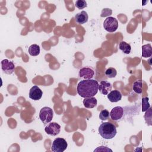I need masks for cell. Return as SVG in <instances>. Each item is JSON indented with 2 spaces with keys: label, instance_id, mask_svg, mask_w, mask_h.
Returning a JSON list of instances; mask_svg holds the SVG:
<instances>
[{
  "label": "cell",
  "instance_id": "9a60e30c",
  "mask_svg": "<svg viewBox=\"0 0 152 152\" xmlns=\"http://www.w3.org/2000/svg\"><path fill=\"white\" fill-rule=\"evenodd\" d=\"M152 55V48L150 43L142 46V56L144 58L151 57Z\"/></svg>",
  "mask_w": 152,
  "mask_h": 152
},
{
  "label": "cell",
  "instance_id": "9c48e42d",
  "mask_svg": "<svg viewBox=\"0 0 152 152\" xmlns=\"http://www.w3.org/2000/svg\"><path fill=\"white\" fill-rule=\"evenodd\" d=\"M124 115V109L121 106H116L113 107L110 112V116L112 120L118 121L122 118Z\"/></svg>",
  "mask_w": 152,
  "mask_h": 152
},
{
  "label": "cell",
  "instance_id": "2e32d148",
  "mask_svg": "<svg viewBox=\"0 0 152 152\" xmlns=\"http://www.w3.org/2000/svg\"><path fill=\"white\" fill-rule=\"evenodd\" d=\"M119 48L123 53L125 54H129L131 50V45L124 41H122L119 43Z\"/></svg>",
  "mask_w": 152,
  "mask_h": 152
},
{
  "label": "cell",
  "instance_id": "8992f818",
  "mask_svg": "<svg viewBox=\"0 0 152 152\" xmlns=\"http://www.w3.org/2000/svg\"><path fill=\"white\" fill-rule=\"evenodd\" d=\"M45 131L48 135L56 136L61 131V126L56 122H49L45 128Z\"/></svg>",
  "mask_w": 152,
  "mask_h": 152
},
{
  "label": "cell",
  "instance_id": "7402d4cb",
  "mask_svg": "<svg viewBox=\"0 0 152 152\" xmlns=\"http://www.w3.org/2000/svg\"><path fill=\"white\" fill-rule=\"evenodd\" d=\"M75 6L79 10H82L86 8L87 6V5L86 1L84 0H77L75 1Z\"/></svg>",
  "mask_w": 152,
  "mask_h": 152
},
{
  "label": "cell",
  "instance_id": "7a4b0ae2",
  "mask_svg": "<svg viewBox=\"0 0 152 152\" xmlns=\"http://www.w3.org/2000/svg\"><path fill=\"white\" fill-rule=\"evenodd\" d=\"M116 132V126L108 122L102 123L99 127V133L104 139H112L115 137Z\"/></svg>",
  "mask_w": 152,
  "mask_h": 152
},
{
  "label": "cell",
  "instance_id": "3957f363",
  "mask_svg": "<svg viewBox=\"0 0 152 152\" xmlns=\"http://www.w3.org/2000/svg\"><path fill=\"white\" fill-rule=\"evenodd\" d=\"M53 116V111L50 107L45 106L40 109L39 112V118L43 124H46L50 122Z\"/></svg>",
  "mask_w": 152,
  "mask_h": 152
},
{
  "label": "cell",
  "instance_id": "603a6c76",
  "mask_svg": "<svg viewBox=\"0 0 152 152\" xmlns=\"http://www.w3.org/2000/svg\"><path fill=\"white\" fill-rule=\"evenodd\" d=\"M146 113L144 115V118L146 123L149 124L150 125H151V109L150 107L147 110L145 111Z\"/></svg>",
  "mask_w": 152,
  "mask_h": 152
},
{
  "label": "cell",
  "instance_id": "52a82bcc",
  "mask_svg": "<svg viewBox=\"0 0 152 152\" xmlns=\"http://www.w3.org/2000/svg\"><path fill=\"white\" fill-rule=\"evenodd\" d=\"M1 68L2 71L7 74H11L15 70V65L13 62L7 59H3L1 62Z\"/></svg>",
  "mask_w": 152,
  "mask_h": 152
},
{
  "label": "cell",
  "instance_id": "d4e9b609",
  "mask_svg": "<svg viewBox=\"0 0 152 152\" xmlns=\"http://www.w3.org/2000/svg\"><path fill=\"white\" fill-rule=\"evenodd\" d=\"M112 151V150L109 148H107V147H104V146H100L99 147H97L96 149H95L94 150V151Z\"/></svg>",
  "mask_w": 152,
  "mask_h": 152
},
{
  "label": "cell",
  "instance_id": "cb8c5ba5",
  "mask_svg": "<svg viewBox=\"0 0 152 152\" xmlns=\"http://www.w3.org/2000/svg\"><path fill=\"white\" fill-rule=\"evenodd\" d=\"M112 14V10L110 9H109V8H104L103 10H102V14H101V17H106L107 15H111Z\"/></svg>",
  "mask_w": 152,
  "mask_h": 152
},
{
  "label": "cell",
  "instance_id": "e0dca14e",
  "mask_svg": "<svg viewBox=\"0 0 152 152\" xmlns=\"http://www.w3.org/2000/svg\"><path fill=\"white\" fill-rule=\"evenodd\" d=\"M28 53L32 56H36L39 55L40 50L39 45L36 44H33L29 46L28 49Z\"/></svg>",
  "mask_w": 152,
  "mask_h": 152
},
{
  "label": "cell",
  "instance_id": "6da1fadb",
  "mask_svg": "<svg viewBox=\"0 0 152 152\" xmlns=\"http://www.w3.org/2000/svg\"><path fill=\"white\" fill-rule=\"evenodd\" d=\"M99 83L96 80H84L79 82L77 86V93L82 97H93L99 90Z\"/></svg>",
  "mask_w": 152,
  "mask_h": 152
},
{
  "label": "cell",
  "instance_id": "d6986e66",
  "mask_svg": "<svg viewBox=\"0 0 152 152\" xmlns=\"http://www.w3.org/2000/svg\"><path fill=\"white\" fill-rule=\"evenodd\" d=\"M116 74H117V71H116V69L114 68H112V67L109 68L105 71V75L108 78H110L115 77Z\"/></svg>",
  "mask_w": 152,
  "mask_h": 152
},
{
  "label": "cell",
  "instance_id": "ba28073f",
  "mask_svg": "<svg viewBox=\"0 0 152 152\" xmlns=\"http://www.w3.org/2000/svg\"><path fill=\"white\" fill-rule=\"evenodd\" d=\"M43 95L41 89L37 86H33L29 91V97L33 100H40Z\"/></svg>",
  "mask_w": 152,
  "mask_h": 152
},
{
  "label": "cell",
  "instance_id": "4fadbf2b",
  "mask_svg": "<svg viewBox=\"0 0 152 152\" xmlns=\"http://www.w3.org/2000/svg\"><path fill=\"white\" fill-rule=\"evenodd\" d=\"M75 19L76 22L78 24H83L87 22L88 19V16L87 12H86L85 11H82L75 15Z\"/></svg>",
  "mask_w": 152,
  "mask_h": 152
},
{
  "label": "cell",
  "instance_id": "30bf717a",
  "mask_svg": "<svg viewBox=\"0 0 152 152\" xmlns=\"http://www.w3.org/2000/svg\"><path fill=\"white\" fill-rule=\"evenodd\" d=\"M94 72L93 69L90 67H83L79 71V76L85 80L91 79L94 76Z\"/></svg>",
  "mask_w": 152,
  "mask_h": 152
},
{
  "label": "cell",
  "instance_id": "ac0fdd59",
  "mask_svg": "<svg viewBox=\"0 0 152 152\" xmlns=\"http://www.w3.org/2000/svg\"><path fill=\"white\" fill-rule=\"evenodd\" d=\"M142 81L141 80H137L135 81L133 84V90L134 92L138 94H141L142 93Z\"/></svg>",
  "mask_w": 152,
  "mask_h": 152
},
{
  "label": "cell",
  "instance_id": "5b68a950",
  "mask_svg": "<svg viewBox=\"0 0 152 152\" xmlns=\"http://www.w3.org/2000/svg\"><path fill=\"white\" fill-rule=\"evenodd\" d=\"M103 27L108 32H114L118 28V21L115 17H108L104 21Z\"/></svg>",
  "mask_w": 152,
  "mask_h": 152
},
{
  "label": "cell",
  "instance_id": "8fae6325",
  "mask_svg": "<svg viewBox=\"0 0 152 152\" xmlns=\"http://www.w3.org/2000/svg\"><path fill=\"white\" fill-rule=\"evenodd\" d=\"M112 84L107 81H101L99 84V90L103 95H107L112 90Z\"/></svg>",
  "mask_w": 152,
  "mask_h": 152
},
{
  "label": "cell",
  "instance_id": "277c9868",
  "mask_svg": "<svg viewBox=\"0 0 152 152\" xmlns=\"http://www.w3.org/2000/svg\"><path fill=\"white\" fill-rule=\"evenodd\" d=\"M68 147V143L66 141L62 138H55L51 146V150L53 152H63Z\"/></svg>",
  "mask_w": 152,
  "mask_h": 152
},
{
  "label": "cell",
  "instance_id": "ffe728a7",
  "mask_svg": "<svg viewBox=\"0 0 152 152\" xmlns=\"http://www.w3.org/2000/svg\"><path fill=\"white\" fill-rule=\"evenodd\" d=\"M148 100L149 99L147 97H143L142 99V112H145L150 107Z\"/></svg>",
  "mask_w": 152,
  "mask_h": 152
},
{
  "label": "cell",
  "instance_id": "7c38bea8",
  "mask_svg": "<svg viewBox=\"0 0 152 152\" xmlns=\"http://www.w3.org/2000/svg\"><path fill=\"white\" fill-rule=\"evenodd\" d=\"M107 99L111 102H118L122 99V94L121 92L117 90H111L107 94Z\"/></svg>",
  "mask_w": 152,
  "mask_h": 152
},
{
  "label": "cell",
  "instance_id": "5bb4252c",
  "mask_svg": "<svg viewBox=\"0 0 152 152\" xmlns=\"http://www.w3.org/2000/svg\"><path fill=\"white\" fill-rule=\"evenodd\" d=\"M83 104L86 108H93L97 105V99L94 97L84 98L83 100Z\"/></svg>",
  "mask_w": 152,
  "mask_h": 152
},
{
  "label": "cell",
  "instance_id": "44dd1931",
  "mask_svg": "<svg viewBox=\"0 0 152 152\" xmlns=\"http://www.w3.org/2000/svg\"><path fill=\"white\" fill-rule=\"evenodd\" d=\"M109 116H110L109 112L106 109H104L100 112L99 117L100 120L105 121V120H107L109 118Z\"/></svg>",
  "mask_w": 152,
  "mask_h": 152
}]
</instances>
